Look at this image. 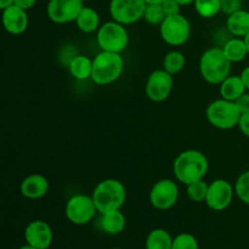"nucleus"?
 <instances>
[{
    "label": "nucleus",
    "instance_id": "35",
    "mask_svg": "<svg viewBox=\"0 0 249 249\" xmlns=\"http://www.w3.org/2000/svg\"><path fill=\"white\" fill-rule=\"evenodd\" d=\"M241 77H242L243 83H245L246 89H247V91H249V66L242 71V73H241Z\"/></svg>",
    "mask_w": 249,
    "mask_h": 249
},
{
    "label": "nucleus",
    "instance_id": "28",
    "mask_svg": "<svg viewBox=\"0 0 249 249\" xmlns=\"http://www.w3.org/2000/svg\"><path fill=\"white\" fill-rule=\"evenodd\" d=\"M235 194L241 202L249 206V170L237 178L235 182Z\"/></svg>",
    "mask_w": 249,
    "mask_h": 249
},
{
    "label": "nucleus",
    "instance_id": "18",
    "mask_svg": "<svg viewBox=\"0 0 249 249\" xmlns=\"http://www.w3.org/2000/svg\"><path fill=\"white\" fill-rule=\"evenodd\" d=\"M226 28L233 36L245 38L249 33V11L241 9L228 16Z\"/></svg>",
    "mask_w": 249,
    "mask_h": 249
},
{
    "label": "nucleus",
    "instance_id": "8",
    "mask_svg": "<svg viewBox=\"0 0 249 249\" xmlns=\"http://www.w3.org/2000/svg\"><path fill=\"white\" fill-rule=\"evenodd\" d=\"M99 213L91 196L78 194L71 197L66 203L65 214L68 221L74 225H85Z\"/></svg>",
    "mask_w": 249,
    "mask_h": 249
},
{
    "label": "nucleus",
    "instance_id": "31",
    "mask_svg": "<svg viewBox=\"0 0 249 249\" xmlns=\"http://www.w3.org/2000/svg\"><path fill=\"white\" fill-rule=\"evenodd\" d=\"M160 5H162L165 16H174V15L180 14V7H181V5L177 0H165Z\"/></svg>",
    "mask_w": 249,
    "mask_h": 249
},
{
    "label": "nucleus",
    "instance_id": "17",
    "mask_svg": "<svg viewBox=\"0 0 249 249\" xmlns=\"http://www.w3.org/2000/svg\"><path fill=\"white\" fill-rule=\"evenodd\" d=\"M219 91H220L221 99L235 102L238 97L242 96L245 92H247V89H246V85L241 75L230 74L220 84Z\"/></svg>",
    "mask_w": 249,
    "mask_h": 249
},
{
    "label": "nucleus",
    "instance_id": "34",
    "mask_svg": "<svg viewBox=\"0 0 249 249\" xmlns=\"http://www.w3.org/2000/svg\"><path fill=\"white\" fill-rule=\"evenodd\" d=\"M14 4L28 11L36 4V0H14Z\"/></svg>",
    "mask_w": 249,
    "mask_h": 249
},
{
    "label": "nucleus",
    "instance_id": "38",
    "mask_svg": "<svg viewBox=\"0 0 249 249\" xmlns=\"http://www.w3.org/2000/svg\"><path fill=\"white\" fill-rule=\"evenodd\" d=\"M146 4H163L165 0H145Z\"/></svg>",
    "mask_w": 249,
    "mask_h": 249
},
{
    "label": "nucleus",
    "instance_id": "42",
    "mask_svg": "<svg viewBox=\"0 0 249 249\" xmlns=\"http://www.w3.org/2000/svg\"><path fill=\"white\" fill-rule=\"evenodd\" d=\"M83 1H89V0H83Z\"/></svg>",
    "mask_w": 249,
    "mask_h": 249
},
{
    "label": "nucleus",
    "instance_id": "4",
    "mask_svg": "<svg viewBox=\"0 0 249 249\" xmlns=\"http://www.w3.org/2000/svg\"><path fill=\"white\" fill-rule=\"evenodd\" d=\"M124 60L121 53L102 51L92 58L91 80L97 85H108L121 78Z\"/></svg>",
    "mask_w": 249,
    "mask_h": 249
},
{
    "label": "nucleus",
    "instance_id": "33",
    "mask_svg": "<svg viewBox=\"0 0 249 249\" xmlns=\"http://www.w3.org/2000/svg\"><path fill=\"white\" fill-rule=\"evenodd\" d=\"M238 128L243 135L249 138V112L241 116L240 122H238Z\"/></svg>",
    "mask_w": 249,
    "mask_h": 249
},
{
    "label": "nucleus",
    "instance_id": "26",
    "mask_svg": "<svg viewBox=\"0 0 249 249\" xmlns=\"http://www.w3.org/2000/svg\"><path fill=\"white\" fill-rule=\"evenodd\" d=\"M208 189L209 185L203 179L192 182L190 185H186L187 196H189V198L192 202H196V203L206 202L207 195H208Z\"/></svg>",
    "mask_w": 249,
    "mask_h": 249
},
{
    "label": "nucleus",
    "instance_id": "20",
    "mask_svg": "<svg viewBox=\"0 0 249 249\" xmlns=\"http://www.w3.org/2000/svg\"><path fill=\"white\" fill-rule=\"evenodd\" d=\"M75 24H77V28L83 33H94V32L99 31V28L101 27L100 26V15L92 7L84 6L75 19Z\"/></svg>",
    "mask_w": 249,
    "mask_h": 249
},
{
    "label": "nucleus",
    "instance_id": "2",
    "mask_svg": "<svg viewBox=\"0 0 249 249\" xmlns=\"http://www.w3.org/2000/svg\"><path fill=\"white\" fill-rule=\"evenodd\" d=\"M97 212L105 214L107 212L118 211L124 206L126 199V190L123 182L117 179L102 180L97 184L91 195Z\"/></svg>",
    "mask_w": 249,
    "mask_h": 249
},
{
    "label": "nucleus",
    "instance_id": "12",
    "mask_svg": "<svg viewBox=\"0 0 249 249\" xmlns=\"http://www.w3.org/2000/svg\"><path fill=\"white\" fill-rule=\"evenodd\" d=\"M173 75L165 70H156L146 80V95L153 102H163L169 97L173 90Z\"/></svg>",
    "mask_w": 249,
    "mask_h": 249
},
{
    "label": "nucleus",
    "instance_id": "41",
    "mask_svg": "<svg viewBox=\"0 0 249 249\" xmlns=\"http://www.w3.org/2000/svg\"><path fill=\"white\" fill-rule=\"evenodd\" d=\"M111 249H122V248H111Z\"/></svg>",
    "mask_w": 249,
    "mask_h": 249
},
{
    "label": "nucleus",
    "instance_id": "36",
    "mask_svg": "<svg viewBox=\"0 0 249 249\" xmlns=\"http://www.w3.org/2000/svg\"><path fill=\"white\" fill-rule=\"evenodd\" d=\"M12 4H14V0H0V9L4 10L5 7L10 6Z\"/></svg>",
    "mask_w": 249,
    "mask_h": 249
},
{
    "label": "nucleus",
    "instance_id": "6",
    "mask_svg": "<svg viewBox=\"0 0 249 249\" xmlns=\"http://www.w3.org/2000/svg\"><path fill=\"white\" fill-rule=\"evenodd\" d=\"M96 40L102 51L122 53L128 48L129 36L124 24L109 21L100 27Z\"/></svg>",
    "mask_w": 249,
    "mask_h": 249
},
{
    "label": "nucleus",
    "instance_id": "22",
    "mask_svg": "<svg viewBox=\"0 0 249 249\" xmlns=\"http://www.w3.org/2000/svg\"><path fill=\"white\" fill-rule=\"evenodd\" d=\"M71 75L77 80H85L91 78L92 60L85 55H78L71 60L68 65Z\"/></svg>",
    "mask_w": 249,
    "mask_h": 249
},
{
    "label": "nucleus",
    "instance_id": "3",
    "mask_svg": "<svg viewBox=\"0 0 249 249\" xmlns=\"http://www.w3.org/2000/svg\"><path fill=\"white\" fill-rule=\"evenodd\" d=\"M231 65L223 48H211L199 58V72L207 83L220 85L230 75Z\"/></svg>",
    "mask_w": 249,
    "mask_h": 249
},
{
    "label": "nucleus",
    "instance_id": "13",
    "mask_svg": "<svg viewBox=\"0 0 249 249\" xmlns=\"http://www.w3.org/2000/svg\"><path fill=\"white\" fill-rule=\"evenodd\" d=\"M233 195H236L235 186H232L228 180L216 179L209 184L206 204L212 211H225L232 203Z\"/></svg>",
    "mask_w": 249,
    "mask_h": 249
},
{
    "label": "nucleus",
    "instance_id": "37",
    "mask_svg": "<svg viewBox=\"0 0 249 249\" xmlns=\"http://www.w3.org/2000/svg\"><path fill=\"white\" fill-rule=\"evenodd\" d=\"M177 1L179 2V4L181 5V6H186V5L194 4L195 0H177Z\"/></svg>",
    "mask_w": 249,
    "mask_h": 249
},
{
    "label": "nucleus",
    "instance_id": "21",
    "mask_svg": "<svg viewBox=\"0 0 249 249\" xmlns=\"http://www.w3.org/2000/svg\"><path fill=\"white\" fill-rule=\"evenodd\" d=\"M223 50L231 63L241 62V61L247 57V55H249L245 39L238 38V36H233V38L229 39L224 44Z\"/></svg>",
    "mask_w": 249,
    "mask_h": 249
},
{
    "label": "nucleus",
    "instance_id": "32",
    "mask_svg": "<svg viewBox=\"0 0 249 249\" xmlns=\"http://www.w3.org/2000/svg\"><path fill=\"white\" fill-rule=\"evenodd\" d=\"M235 104H236V106H237V108L240 109L241 114L248 113L249 112V92H245L242 96L238 97V99L235 101Z\"/></svg>",
    "mask_w": 249,
    "mask_h": 249
},
{
    "label": "nucleus",
    "instance_id": "40",
    "mask_svg": "<svg viewBox=\"0 0 249 249\" xmlns=\"http://www.w3.org/2000/svg\"><path fill=\"white\" fill-rule=\"evenodd\" d=\"M18 249H38V248H34V247H32V246L26 245V246H23V247H21V248H18Z\"/></svg>",
    "mask_w": 249,
    "mask_h": 249
},
{
    "label": "nucleus",
    "instance_id": "24",
    "mask_svg": "<svg viewBox=\"0 0 249 249\" xmlns=\"http://www.w3.org/2000/svg\"><path fill=\"white\" fill-rule=\"evenodd\" d=\"M185 65H186V58L181 51L173 50L168 53L163 58V70L167 71L172 75L178 74L184 70Z\"/></svg>",
    "mask_w": 249,
    "mask_h": 249
},
{
    "label": "nucleus",
    "instance_id": "27",
    "mask_svg": "<svg viewBox=\"0 0 249 249\" xmlns=\"http://www.w3.org/2000/svg\"><path fill=\"white\" fill-rule=\"evenodd\" d=\"M165 14L163 11L162 5L160 4H146L145 12H143V19L148 24L152 26H160L162 22L164 21Z\"/></svg>",
    "mask_w": 249,
    "mask_h": 249
},
{
    "label": "nucleus",
    "instance_id": "15",
    "mask_svg": "<svg viewBox=\"0 0 249 249\" xmlns=\"http://www.w3.org/2000/svg\"><path fill=\"white\" fill-rule=\"evenodd\" d=\"M29 18L27 15V10L12 4L2 10V24L7 33L18 36L26 32L28 27Z\"/></svg>",
    "mask_w": 249,
    "mask_h": 249
},
{
    "label": "nucleus",
    "instance_id": "16",
    "mask_svg": "<svg viewBox=\"0 0 249 249\" xmlns=\"http://www.w3.org/2000/svg\"><path fill=\"white\" fill-rule=\"evenodd\" d=\"M19 191L28 199L43 198L49 191V181L44 175L31 174L22 180Z\"/></svg>",
    "mask_w": 249,
    "mask_h": 249
},
{
    "label": "nucleus",
    "instance_id": "29",
    "mask_svg": "<svg viewBox=\"0 0 249 249\" xmlns=\"http://www.w3.org/2000/svg\"><path fill=\"white\" fill-rule=\"evenodd\" d=\"M172 249H199L198 241L191 233H179L173 240Z\"/></svg>",
    "mask_w": 249,
    "mask_h": 249
},
{
    "label": "nucleus",
    "instance_id": "11",
    "mask_svg": "<svg viewBox=\"0 0 249 249\" xmlns=\"http://www.w3.org/2000/svg\"><path fill=\"white\" fill-rule=\"evenodd\" d=\"M83 7V0H49L46 15L53 23L66 24L75 22Z\"/></svg>",
    "mask_w": 249,
    "mask_h": 249
},
{
    "label": "nucleus",
    "instance_id": "10",
    "mask_svg": "<svg viewBox=\"0 0 249 249\" xmlns=\"http://www.w3.org/2000/svg\"><path fill=\"white\" fill-rule=\"evenodd\" d=\"M150 203L158 211H168L177 204L179 187L172 179H162L156 182L150 191Z\"/></svg>",
    "mask_w": 249,
    "mask_h": 249
},
{
    "label": "nucleus",
    "instance_id": "9",
    "mask_svg": "<svg viewBox=\"0 0 249 249\" xmlns=\"http://www.w3.org/2000/svg\"><path fill=\"white\" fill-rule=\"evenodd\" d=\"M145 0H111L109 14L113 21L128 26L143 18Z\"/></svg>",
    "mask_w": 249,
    "mask_h": 249
},
{
    "label": "nucleus",
    "instance_id": "1",
    "mask_svg": "<svg viewBox=\"0 0 249 249\" xmlns=\"http://www.w3.org/2000/svg\"><path fill=\"white\" fill-rule=\"evenodd\" d=\"M208 168V158L198 150L182 151L178 155L173 164L175 178L184 185L204 179Z\"/></svg>",
    "mask_w": 249,
    "mask_h": 249
},
{
    "label": "nucleus",
    "instance_id": "39",
    "mask_svg": "<svg viewBox=\"0 0 249 249\" xmlns=\"http://www.w3.org/2000/svg\"><path fill=\"white\" fill-rule=\"evenodd\" d=\"M245 41H246V45H247V49H248V53H249V33L247 34V36H245Z\"/></svg>",
    "mask_w": 249,
    "mask_h": 249
},
{
    "label": "nucleus",
    "instance_id": "30",
    "mask_svg": "<svg viewBox=\"0 0 249 249\" xmlns=\"http://www.w3.org/2000/svg\"><path fill=\"white\" fill-rule=\"evenodd\" d=\"M221 12L230 16L233 12L242 9V0H220Z\"/></svg>",
    "mask_w": 249,
    "mask_h": 249
},
{
    "label": "nucleus",
    "instance_id": "19",
    "mask_svg": "<svg viewBox=\"0 0 249 249\" xmlns=\"http://www.w3.org/2000/svg\"><path fill=\"white\" fill-rule=\"evenodd\" d=\"M100 225H101V229L106 233H109V235H118V233L123 232L126 226L125 215L122 213L121 209L107 212V213L101 214Z\"/></svg>",
    "mask_w": 249,
    "mask_h": 249
},
{
    "label": "nucleus",
    "instance_id": "7",
    "mask_svg": "<svg viewBox=\"0 0 249 249\" xmlns=\"http://www.w3.org/2000/svg\"><path fill=\"white\" fill-rule=\"evenodd\" d=\"M160 33L163 40L172 46H180L191 36V24L181 14L167 16L160 26Z\"/></svg>",
    "mask_w": 249,
    "mask_h": 249
},
{
    "label": "nucleus",
    "instance_id": "23",
    "mask_svg": "<svg viewBox=\"0 0 249 249\" xmlns=\"http://www.w3.org/2000/svg\"><path fill=\"white\" fill-rule=\"evenodd\" d=\"M173 240L169 232L164 229H155L146 237V249H172Z\"/></svg>",
    "mask_w": 249,
    "mask_h": 249
},
{
    "label": "nucleus",
    "instance_id": "14",
    "mask_svg": "<svg viewBox=\"0 0 249 249\" xmlns=\"http://www.w3.org/2000/svg\"><path fill=\"white\" fill-rule=\"evenodd\" d=\"M24 240L34 248L48 249L53 240V229L44 220L31 221L24 229Z\"/></svg>",
    "mask_w": 249,
    "mask_h": 249
},
{
    "label": "nucleus",
    "instance_id": "5",
    "mask_svg": "<svg viewBox=\"0 0 249 249\" xmlns=\"http://www.w3.org/2000/svg\"><path fill=\"white\" fill-rule=\"evenodd\" d=\"M207 119L214 128L221 130H230L238 126L241 118V112L233 101L225 99H219L211 102L207 107Z\"/></svg>",
    "mask_w": 249,
    "mask_h": 249
},
{
    "label": "nucleus",
    "instance_id": "25",
    "mask_svg": "<svg viewBox=\"0 0 249 249\" xmlns=\"http://www.w3.org/2000/svg\"><path fill=\"white\" fill-rule=\"evenodd\" d=\"M195 10L203 18H212L221 12L220 0H195Z\"/></svg>",
    "mask_w": 249,
    "mask_h": 249
}]
</instances>
